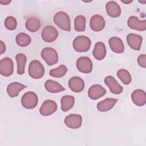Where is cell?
<instances>
[{
	"instance_id": "obj_7",
	"label": "cell",
	"mask_w": 146,
	"mask_h": 146,
	"mask_svg": "<svg viewBox=\"0 0 146 146\" xmlns=\"http://www.w3.org/2000/svg\"><path fill=\"white\" fill-rule=\"evenodd\" d=\"M14 64L11 58L6 57L0 61V73L5 76H9L13 73Z\"/></svg>"
},
{
	"instance_id": "obj_8",
	"label": "cell",
	"mask_w": 146,
	"mask_h": 146,
	"mask_svg": "<svg viewBox=\"0 0 146 146\" xmlns=\"http://www.w3.org/2000/svg\"><path fill=\"white\" fill-rule=\"evenodd\" d=\"M58 36V30L52 26L44 27L42 31V38L46 42H52Z\"/></svg>"
},
{
	"instance_id": "obj_32",
	"label": "cell",
	"mask_w": 146,
	"mask_h": 146,
	"mask_svg": "<svg viewBox=\"0 0 146 146\" xmlns=\"http://www.w3.org/2000/svg\"><path fill=\"white\" fill-rule=\"evenodd\" d=\"M137 63L139 65L143 67H146V55L145 54H141L137 58Z\"/></svg>"
},
{
	"instance_id": "obj_26",
	"label": "cell",
	"mask_w": 146,
	"mask_h": 146,
	"mask_svg": "<svg viewBox=\"0 0 146 146\" xmlns=\"http://www.w3.org/2000/svg\"><path fill=\"white\" fill-rule=\"evenodd\" d=\"M15 59L17 63V73L19 75L23 74L25 73V64L27 60L26 56L22 53L17 54Z\"/></svg>"
},
{
	"instance_id": "obj_22",
	"label": "cell",
	"mask_w": 146,
	"mask_h": 146,
	"mask_svg": "<svg viewBox=\"0 0 146 146\" xmlns=\"http://www.w3.org/2000/svg\"><path fill=\"white\" fill-rule=\"evenodd\" d=\"M26 87V86L23 84L19 83L18 82H13L7 86V92L10 97H16L18 95L21 91Z\"/></svg>"
},
{
	"instance_id": "obj_3",
	"label": "cell",
	"mask_w": 146,
	"mask_h": 146,
	"mask_svg": "<svg viewBox=\"0 0 146 146\" xmlns=\"http://www.w3.org/2000/svg\"><path fill=\"white\" fill-rule=\"evenodd\" d=\"M29 74L33 79L41 78L44 74V68L42 64L37 60L30 62L29 66Z\"/></svg>"
},
{
	"instance_id": "obj_1",
	"label": "cell",
	"mask_w": 146,
	"mask_h": 146,
	"mask_svg": "<svg viewBox=\"0 0 146 146\" xmlns=\"http://www.w3.org/2000/svg\"><path fill=\"white\" fill-rule=\"evenodd\" d=\"M54 23L62 30L70 31L71 30L70 19L68 15L64 11H59L54 16Z\"/></svg>"
},
{
	"instance_id": "obj_15",
	"label": "cell",
	"mask_w": 146,
	"mask_h": 146,
	"mask_svg": "<svg viewBox=\"0 0 146 146\" xmlns=\"http://www.w3.org/2000/svg\"><path fill=\"white\" fill-rule=\"evenodd\" d=\"M106 93V91L105 88L99 84L92 86L88 91V95L89 98L92 100H96L102 97Z\"/></svg>"
},
{
	"instance_id": "obj_17",
	"label": "cell",
	"mask_w": 146,
	"mask_h": 146,
	"mask_svg": "<svg viewBox=\"0 0 146 146\" xmlns=\"http://www.w3.org/2000/svg\"><path fill=\"white\" fill-rule=\"evenodd\" d=\"M70 88L75 92H80L84 88L83 80L78 76L72 77L68 83Z\"/></svg>"
},
{
	"instance_id": "obj_16",
	"label": "cell",
	"mask_w": 146,
	"mask_h": 146,
	"mask_svg": "<svg viewBox=\"0 0 146 146\" xmlns=\"http://www.w3.org/2000/svg\"><path fill=\"white\" fill-rule=\"evenodd\" d=\"M131 99L136 106H143L146 103L145 92L141 89L135 90L132 93Z\"/></svg>"
},
{
	"instance_id": "obj_6",
	"label": "cell",
	"mask_w": 146,
	"mask_h": 146,
	"mask_svg": "<svg viewBox=\"0 0 146 146\" xmlns=\"http://www.w3.org/2000/svg\"><path fill=\"white\" fill-rule=\"evenodd\" d=\"M78 70L85 74L90 73L92 70V62L87 56H81L78 59L76 63Z\"/></svg>"
},
{
	"instance_id": "obj_11",
	"label": "cell",
	"mask_w": 146,
	"mask_h": 146,
	"mask_svg": "<svg viewBox=\"0 0 146 146\" xmlns=\"http://www.w3.org/2000/svg\"><path fill=\"white\" fill-rule=\"evenodd\" d=\"M106 22L104 18L99 15L96 14L93 15L90 21V28L94 31H100L105 27Z\"/></svg>"
},
{
	"instance_id": "obj_14",
	"label": "cell",
	"mask_w": 146,
	"mask_h": 146,
	"mask_svg": "<svg viewBox=\"0 0 146 146\" xmlns=\"http://www.w3.org/2000/svg\"><path fill=\"white\" fill-rule=\"evenodd\" d=\"M104 83L108 87L110 91L114 94H120L123 91V87L112 76H108L104 79Z\"/></svg>"
},
{
	"instance_id": "obj_12",
	"label": "cell",
	"mask_w": 146,
	"mask_h": 146,
	"mask_svg": "<svg viewBox=\"0 0 146 146\" xmlns=\"http://www.w3.org/2000/svg\"><path fill=\"white\" fill-rule=\"evenodd\" d=\"M127 25L132 29L138 31H145L146 30V21L139 20L136 16H131L128 21Z\"/></svg>"
},
{
	"instance_id": "obj_4",
	"label": "cell",
	"mask_w": 146,
	"mask_h": 146,
	"mask_svg": "<svg viewBox=\"0 0 146 146\" xmlns=\"http://www.w3.org/2000/svg\"><path fill=\"white\" fill-rule=\"evenodd\" d=\"M41 57L44 59L46 63L49 65L52 66L56 64L58 61V55L55 49L51 47L44 48L40 54Z\"/></svg>"
},
{
	"instance_id": "obj_10",
	"label": "cell",
	"mask_w": 146,
	"mask_h": 146,
	"mask_svg": "<svg viewBox=\"0 0 146 146\" xmlns=\"http://www.w3.org/2000/svg\"><path fill=\"white\" fill-rule=\"evenodd\" d=\"M64 123L68 128L77 129L82 125V117L80 115L70 114L66 117Z\"/></svg>"
},
{
	"instance_id": "obj_34",
	"label": "cell",
	"mask_w": 146,
	"mask_h": 146,
	"mask_svg": "<svg viewBox=\"0 0 146 146\" xmlns=\"http://www.w3.org/2000/svg\"><path fill=\"white\" fill-rule=\"evenodd\" d=\"M10 2H11V1H9V0H1L0 1V3L3 5H7L9 3H10Z\"/></svg>"
},
{
	"instance_id": "obj_25",
	"label": "cell",
	"mask_w": 146,
	"mask_h": 146,
	"mask_svg": "<svg viewBox=\"0 0 146 146\" xmlns=\"http://www.w3.org/2000/svg\"><path fill=\"white\" fill-rule=\"evenodd\" d=\"M60 102L62 110L64 112H66L72 108L74 106L75 98L71 95H65L61 98Z\"/></svg>"
},
{
	"instance_id": "obj_19",
	"label": "cell",
	"mask_w": 146,
	"mask_h": 146,
	"mask_svg": "<svg viewBox=\"0 0 146 146\" xmlns=\"http://www.w3.org/2000/svg\"><path fill=\"white\" fill-rule=\"evenodd\" d=\"M109 45L111 49L116 53H122L124 50V46L122 40L118 37L113 36L109 39Z\"/></svg>"
},
{
	"instance_id": "obj_33",
	"label": "cell",
	"mask_w": 146,
	"mask_h": 146,
	"mask_svg": "<svg viewBox=\"0 0 146 146\" xmlns=\"http://www.w3.org/2000/svg\"><path fill=\"white\" fill-rule=\"evenodd\" d=\"M6 51V46L5 44L2 41H0V54L2 55Z\"/></svg>"
},
{
	"instance_id": "obj_20",
	"label": "cell",
	"mask_w": 146,
	"mask_h": 146,
	"mask_svg": "<svg viewBox=\"0 0 146 146\" xmlns=\"http://www.w3.org/2000/svg\"><path fill=\"white\" fill-rule=\"evenodd\" d=\"M117 102V99L106 98L104 100L99 102L97 104V108L99 111L106 112L110 110Z\"/></svg>"
},
{
	"instance_id": "obj_24",
	"label": "cell",
	"mask_w": 146,
	"mask_h": 146,
	"mask_svg": "<svg viewBox=\"0 0 146 146\" xmlns=\"http://www.w3.org/2000/svg\"><path fill=\"white\" fill-rule=\"evenodd\" d=\"M25 26L27 30L34 33L40 29V22L35 17H30L26 20Z\"/></svg>"
},
{
	"instance_id": "obj_9",
	"label": "cell",
	"mask_w": 146,
	"mask_h": 146,
	"mask_svg": "<svg viewBox=\"0 0 146 146\" xmlns=\"http://www.w3.org/2000/svg\"><path fill=\"white\" fill-rule=\"evenodd\" d=\"M57 110L56 103L52 100H46L42 104L39 112L44 116H49L54 113Z\"/></svg>"
},
{
	"instance_id": "obj_23",
	"label": "cell",
	"mask_w": 146,
	"mask_h": 146,
	"mask_svg": "<svg viewBox=\"0 0 146 146\" xmlns=\"http://www.w3.org/2000/svg\"><path fill=\"white\" fill-rule=\"evenodd\" d=\"M44 87L47 91L51 93H57L64 90V88L61 84L52 80H47L44 83Z\"/></svg>"
},
{
	"instance_id": "obj_18",
	"label": "cell",
	"mask_w": 146,
	"mask_h": 146,
	"mask_svg": "<svg viewBox=\"0 0 146 146\" xmlns=\"http://www.w3.org/2000/svg\"><path fill=\"white\" fill-rule=\"evenodd\" d=\"M106 9L108 15L112 18H116L121 14V8L120 6L115 1H108L106 5Z\"/></svg>"
},
{
	"instance_id": "obj_27",
	"label": "cell",
	"mask_w": 146,
	"mask_h": 146,
	"mask_svg": "<svg viewBox=\"0 0 146 146\" xmlns=\"http://www.w3.org/2000/svg\"><path fill=\"white\" fill-rule=\"evenodd\" d=\"M17 44L21 47L27 46L31 41L30 36L26 33H21L16 36L15 38Z\"/></svg>"
},
{
	"instance_id": "obj_5",
	"label": "cell",
	"mask_w": 146,
	"mask_h": 146,
	"mask_svg": "<svg viewBox=\"0 0 146 146\" xmlns=\"http://www.w3.org/2000/svg\"><path fill=\"white\" fill-rule=\"evenodd\" d=\"M38 102L37 95L31 91H29L23 94L21 98V104L27 109L34 108Z\"/></svg>"
},
{
	"instance_id": "obj_21",
	"label": "cell",
	"mask_w": 146,
	"mask_h": 146,
	"mask_svg": "<svg viewBox=\"0 0 146 146\" xmlns=\"http://www.w3.org/2000/svg\"><path fill=\"white\" fill-rule=\"evenodd\" d=\"M92 54L96 59L99 60L103 59L106 55V48L105 44L101 42H97L95 44Z\"/></svg>"
},
{
	"instance_id": "obj_35",
	"label": "cell",
	"mask_w": 146,
	"mask_h": 146,
	"mask_svg": "<svg viewBox=\"0 0 146 146\" xmlns=\"http://www.w3.org/2000/svg\"><path fill=\"white\" fill-rule=\"evenodd\" d=\"M123 3H125V4H128V3H131L133 1L132 0H131V1H123V0H121V1Z\"/></svg>"
},
{
	"instance_id": "obj_13",
	"label": "cell",
	"mask_w": 146,
	"mask_h": 146,
	"mask_svg": "<svg viewBox=\"0 0 146 146\" xmlns=\"http://www.w3.org/2000/svg\"><path fill=\"white\" fill-rule=\"evenodd\" d=\"M143 38L137 34L130 33L127 36V42L129 46L135 50H139L140 49Z\"/></svg>"
},
{
	"instance_id": "obj_31",
	"label": "cell",
	"mask_w": 146,
	"mask_h": 146,
	"mask_svg": "<svg viewBox=\"0 0 146 146\" xmlns=\"http://www.w3.org/2000/svg\"><path fill=\"white\" fill-rule=\"evenodd\" d=\"M5 27L9 30H13L15 29L17 26V22L16 19L12 17L9 16L6 17L5 20Z\"/></svg>"
},
{
	"instance_id": "obj_29",
	"label": "cell",
	"mask_w": 146,
	"mask_h": 146,
	"mask_svg": "<svg viewBox=\"0 0 146 146\" xmlns=\"http://www.w3.org/2000/svg\"><path fill=\"white\" fill-rule=\"evenodd\" d=\"M67 71V68L64 65H60L59 67L52 69L50 71L49 74L50 76L55 78H61L63 76Z\"/></svg>"
},
{
	"instance_id": "obj_28",
	"label": "cell",
	"mask_w": 146,
	"mask_h": 146,
	"mask_svg": "<svg viewBox=\"0 0 146 146\" xmlns=\"http://www.w3.org/2000/svg\"><path fill=\"white\" fill-rule=\"evenodd\" d=\"M86 18L83 15L76 17L74 21V27L77 31H84L86 29Z\"/></svg>"
},
{
	"instance_id": "obj_2",
	"label": "cell",
	"mask_w": 146,
	"mask_h": 146,
	"mask_svg": "<svg viewBox=\"0 0 146 146\" xmlns=\"http://www.w3.org/2000/svg\"><path fill=\"white\" fill-rule=\"evenodd\" d=\"M91 40L87 36L80 35L76 36L73 41V47L78 52L87 51L91 46Z\"/></svg>"
},
{
	"instance_id": "obj_30",
	"label": "cell",
	"mask_w": 146,
	"mask_h": 146,
	"mask_svg": "<svg viewBox=\"0 0 146 146\" xmlns=\"http://www.w3.org/2000/svg\"><path fill=\"white\" fill-rule=\"evenodd\" d=\"M117 76L124 84H129L131 82V76L127 70L120 69L117 72Z\"/></svg>"
}]
</instances>
